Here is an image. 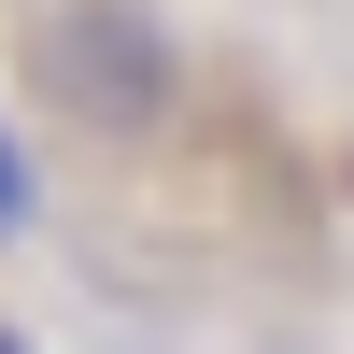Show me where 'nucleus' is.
I'll list each match as a JSON object with an SVG mask.
<instances>
[{
  "label": "nucleus",
  "instance_id": "7ed1b4c3",
  "mask_svg": "<svg viewBox=\"0 0 354 354\" xmlns=\"http://www.w3.org/2000/svg\"><path fill=\"white\" fill-rule=\"evenodd\" d=\"M0 354H43V340H28V326H15V312H0Z\"/></svg>",
  "mask_w": 354,
  "mask_h": 354
},
{
  "label": "nucleus",
  "instance_id": "f257e3e1",
  "mask_svg": "<svg viewBox=\"0 0 354 354\" xmlns=\"http://www.w3.org/2000/svg\"><path fill=\"white\" fill-rule=\"evenodd\" d=\"M28 100H43V128L142 156L185 113V28L156 0H43L28 15Z\"/></svg>",
  "mask_w": 354,
  "mask_h": 354
},
{
  "label": "nucleus",
  "instance_id": "f03ea898",
  "mask_svg": "<svg viewBox=\"0 0 354 354\" xmlns=\"http://www.w3.org/2000/svg\"><path fill=\"white\" fill-rule=\"evenodd\" d=\"M43 227V170H28V142H15V113H0V255Z\"/></svg>",
  "mask_w": 354,
  "mask_h": 354
}]
</instances>
